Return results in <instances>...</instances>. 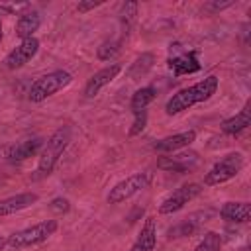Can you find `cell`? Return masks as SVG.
<instances>
[{
  "label": "cell",
  "instance_id": "1",
  "mask_svg": "<svg viewBox=\"0 0 251 251\" xmlns=\"http://www.w3.org/2000/svg\"><path fill=\"white\" fill-rule=\"evenodd\" d=\"M218 86H220V78L210 75V76H206V78H202V80H198V82H194V84H190L186 88H180L178 92H175L167 100L165 112L169 116H176V114L192 108L194 104L206 102V100H210L216 94Z\"/></svg>",
  "mask_w": 251,
  "mask_h": 251
},
{
  "label": "cell",
  "instance_id": "2",
  "mask_svg": "<svg viewBox=\"0 0 251 251\" xmlns=\"http://www.w3.org/2000/svg\"><path fill=\"white\" fill-rule=\"evenodd\" d=\"M71 139H73V127L71 126H61L59 129H55L49 135V139L43 143V147L39 151L35 178H45V176H49L53 173V169L57 167V163L63 157L65 149L69 147Z\"/></svg>",
  "mask_w": 251,
  "mask_h": 251
},
{
  "label": "cell",
  "instance_id": "3",
  "mask_svg": "<svg viewBox=\"0 0 251 251\" xmlns=\"http://www.w3.org/2000/svg\"><path fill=\"white\" fill-rule=\"evenodd\" d=\"M57 227H59L57 220H43L39 224H33L29 227H24V229L8 235L6 237V247H10V249H24V247L39 245V243L47 241L57 231Z\"/></svg>",
  "mask_w": 251,
  "mask_h": 251
},
{
  "label": "cell",
  "instance_id": "4",
  "mask_svg": "<svg viewBox=\"0 0 251 251\" xmlns=\"http://www.w3.org/2000/svg\"><path fill=\"white\" fill-rule=\"evenodd\" d=\"M71 82H73V75H71V73H67V71H63V69L51 71V73L39 76V78L29 86L27 98H29L31 102H43V100H47L49 96L57 94L59 90L67 88Z\"/></svg>",
  "mask_w": 251,
  "mask_h": 251
},
{
  "label": "cell",
  "instance_id": "5",
  "mask_svg": "<svg viewBox=\"0 0 251 251\" xmlns=\"http://www.w3.org/2000/svg\"><path fill=\"white\" fill-rule=\"evenodd\" d=\"M167 67L175 76H182V75H192L198 73L202 69L200 57L196 49L184 47L182 43L175 41L169 47V57H167Z\"/></svg>",
  "mask_w": 251,
  "mask_h": 251
},
{
  "label": "cell",
  "instance_id": "6",
  "mask_svg": "<svg viewBox=\"0 0 251 251\" xmlns=\"http://www.w3.org/2000/svg\"><path fill=\"white\" fill-rule=\"evenodd\" d=\"M151 180H153V173H151V171L133 173V175L126 176L124 180L116 182V184L110 188L106 200H108V204H122V202H126V200L133 198L135 194H139L141 190H145V188L151 184Z\"/></svg>",
  "mask_w": 251,
  "mask_h": 251
},
{
  "label": "cell",
  "instance_id": "7",
  "mask_svg": "<svg viewBox=\"0 0 251 251\" xmlns=\"http://www.w3.org/2000/svg\"><path fill=\"white\" fill-rule=\"evenodd\" d=\"M243 165H245V159L241 153H227L218 163H214V167L204 175V184L206 186L224 184V182L235 178L239 175V171L243 169Z\"/></svg>",
  "mask_w": 251,
  "mask_h": 251
},
{
  "label": "cell",
  "instance_id": "8",
  "mask_svg": "<svg viewBox=\"0 0 251 251\" xmlns=\"http://www.w3.org/2000/svg\"><path fill=\"white\" fill-rule=\"evenodd\" d=\"M202 184L198 182H188V184H182L178 188H175L161 204H159V214H175L178 210H182L188 202H192L196 196L202 194Z\"/></svg>",
  "mask_w": 251,
  "mask_h": 251
},
{
  "label": "cell",
  "instance_id": "9",
  "mask_svg": "<svg viewBox=\"0 0 251 251\" xmlns=\"http://www.w3.org/2000/svg\"><path fill=\"white\" fill-rule=\"evenodd\" d=\"M216 214H218V210H214V208H206V210L192 212V214H188V216L182 218L176 226H173V227L169 229V237H171V239L188 237V235L196 233V231H198L206 222H210Z\"/></svg>",
  "mask_w": 251,
  "mask_h": 251
},
{
  "label": "cell",
  "instance_id": "10",
  "mask_svg": "<svg viewBox=\"0 0 251 251\" xmlns=\"http://www.w3.org/2000/svg\"><path fill=\"white\" fill-rule=\"evenodd\" d=\"M39 51V39L37 37H29V39H24L20 41L6 57H4V67L10 69V71H16V69H22L24 65H27Z\"/></svg>",
  "mask_w": 251,
  "mask_h": 251
},
{
  "label": "cell",
  "instance_id": "11",
  "mask_svg": "<svg viewBox=\"0 0 251 251\" xmlns=\"http://www.w3.org/2000/svg\"><path fill=\"white\" fill-rule=\"evenodd\" d=\"M200 165V157L194 151H182L171 157H161L157 161V167L167 173H188L194 171Z\"/></svg>",
  "mask_w": 251,
  "mask_h": 251
},
{
  "label": "cell",
  "instance_id": "12",
  "mask_svg": "<svg viewBox=\"0 0 251 251\" xmlns=\"http://www.w3.org/2000/svg\"><path fill=\"white\" fill-rule=\"evenodd\" d=\"M43 139L41 137H29V139H24V141H18V143H12L8 147H4L2 151V157L8 159L10 163H20V161H25L33 155H37L43 147Z\"/></svg>",
  "mask_w": 251,
  "mask_h": 251
},
{
  "label": "cell",
  "instance_id": "13",
  "mask_svg": "<svg viewBox=\"0 0 251 251\" xmlns=\"http://www.w3.org/2000/svg\"><path fill=\"white\" fill-rule=\"evenodd\" d=\"M120 73H122V65H120V63H112V65H108V67L96 71V73L88 78V82H86V86H84V96H86V98H94V96H96L104 86H108Z\"/></svg>",
  "mask_w": 251,
  "mask_h": 251
},
{
  "label": "cell",
  "instance_id": "14",
  "mask_svg": "<svg viewBox=\"0 0 251 251\" xmlns=\"http://www.w3.org/2000/svg\"><path fill=\"white\" fill-rule=\"evenodd\" d=\"M196 141V131L194 129H186V131H180V133H175V135H167L159 141L153 143V149L157 153H175L178 149H184L188 145H192Z\"/></svg>",
  "mask_w": 251,
  "mask_h": 251
},
{
  "label": "cell",
  "instance_id": "15",
  "mask_svg": "<svg viewBox=\"0 0 251 251\" xmlns=\"http://www.w3.org/2000/svg\"><path fill=\"white\" fill-rule=\"evenodd\" d=\"M155 245H157V222L153 216H149L145 218V224L141 226L129 251H155Z\"/></svg>",
  "mask_w": 251,
  "mask_h": 251
},
{
  "label": "cell",
  "instance_id": "16",
  "mask_svg": "<svg viewBox=\"0 0 251 251\" xmlns=\"http://www.w3.org/2000/svg\"><path fill=\"white\" fill-rule=\"evenodd\" d=\"M39 200V196L35 192H20L16 196H8L0 200V216H10L16 214L20 210L29 208L31 204H35Z\"/></svg>",
  "mask_w": 251,
  "mask_h": 251
},
{
  "label": "cell",
  "instance_id": "17",
  "mask_svg": "<svg viewBox=\"0 0 251 251\" xmlns=\"http://www.w3.org/2000/svg\"><path fill=\"white\" fill-rule=\"evenodd\" d=\"M41 25V14L37 10H25L20 14L18 22H16V35L24 41V39H29L33 37V33L39 29Z\"/></svg>",
  "mask_w": 251,
  "mask_h": 251
},
{
  "label": "cell",
  "instance_id": "18",
  "mask_svg": "<svg viewBox=\"0 0 251 251\" xmlns=\"http://www.w3.org/2000/svg\"><path fill=\"white\" fill-rule=\"evenodd\" d=\"M218 214L227 224H247L251 206H249V202H226Z\"/></svg>",
  "mask_w": 251,
  "mask_h": 251
},
{
  "label": "cell",
  "instance_id": "19",
  "mask_svg": "<svg viewBox=\"0 0 251 251\" xmlns=\"http://www.w3.org/2000/svg\"><path fill=\"white\" fill-rule=\"evenodd\" d=\"M249 124H251V110H249V102H247L235 116L224 120L220 127H222V131H224L226 135H237V133H241L243 129H247Z\"/></svg>",
  "mask_w": 251,
  "mask_h": 251
},
{
  "label": "cell",
  "instance_id": "20",
  "mask_svg": "<svg viewBox=\"0 0 251 251\" xmlns=\"http://www.w3.org/2000/svg\"><path fill=\"white\" fill-rule=\"evenodd\" d=\"M153 65H155V55L153 53H141V55H137L135 61L127 69V78L137 80V78L145 76L153 69Z\"/></svg>",
  "mask_w": 251,
  "mask_h": 251
},
{
  "label": "cell",
  "instance_id": "21",
  "mask_svg": "<svg viewBox=\"0 0 251 251\" xmlns=\"http://www.w3.org/2000/svg\"><path fill=\"white\" fill-rule=\"evenodd\" d=\"M157 98V90H155V86H141V88H137L135 92H133V96H131V100H129V108H131V112H141V110H145L153 100Z\"/></svg>",
  "mask_w": 251,
  "mask_h": 251
},
{
  "label": "cell",
  "instance_id": "22",
  "mask_svg": "<svg viewBox=\"0 0 251 251\" xmlns=\"http://www.w3.org/2000/svg\"><path fill=\"white\" fill-rule=\"evenodd\" d=\"M122 43H124V35H120V37H116V39L104 41V43L98 47V51H96L98 59H100V61H110V59H114V57L122 51Z\"/></svg>",
  "mask_w": 251,
  "mask_h": 251
},
{
  "label": "cell",
  "instance_id": "23",
  "mask_svg": "<svg viewBox=\"0 0 251 251\" xmlns=\"http://www.w3.org/2000/svg\"><path fill=\"white\" fill-rule=\"evenodd\" d=\"M222 245H224V239L218 231H206L202 241L194 247V251H222Z\"/></svg>",
  "mask_w": 251,
  "mask_h": 251
},
{
  "label": "cell",
  "instance_id": "24",
  "mask_svg": "<svg viewBox=\"0 0 251 251\" xmlns=\"http://www.w3.org/2000/svg\"><path fill=\"white\" fill-rule=\"evenodd\" d=\"M135 16H137V4L135 2H126V4L120 6V20H122V25H124V35H127V29L133 24Z\"/></svg>",
  "mask_w": 251,
  "mask_h": 251
},
{
  "label": "cell",
  "instance_id": "25",
  "mask_svg": "<svg viewBox=\"0 0 251 251\" xmlns=\"http://www.w3.org/2000/svg\"><path fill=\"white\" fill-rule=\"evenodd\" d=\"M147 126V110H141V112H133V122H131V127L127 131L129 137H135L139 135Z\"/></svg>",
  "mask_w": 251,
  "mask_h": 251
},
{
  "label": "cell",
  "instance_id": "26",
  "mask_svg": "<svg viewBox=\"0 0 251 251\" xmlns=\"http://www.w3.org/2000/svg\"><path fill=\"white\" fill-rule=\"evenodd\" d=\"M49 210L53 212V214H67L69 210H71V202L67 200V198H63V196H57V198H53L51 202H49Z\"/></svg>",
  "mask_w": 251,
  "mask_h": 251
},
{
  "label": "cell",
  "instance_id": "27",
  "mask_svg": "<svg viewBox=\"0 0 251 251\" xmlns=\"http://www.w3.org/2000/svg\"><path fill=\"white\" fill-rule=\"evenodd\" d=\"M229 6H233V2H210V4L204 6V10L206 12H222V10L229 8Z\"/></svg>",
  "mask_w": 251,
  "mask_h": 251
},
{
  "label": "cell",
  "instance_id": "28",
  "mask_svg": "<svg viewBox=\"0 0 251 251\" xmlns=\"http://www.w3.org/2000/svg\"><path fill=\"white\" fill-rule=\"evenodd\" d=\"M98 6H102V2H78V4H76V10L84 14V12L94 10V8H98Z\"/></svg>",
  "mask_w": 251,
  "mask_h": 251
},
{
  "label": "cell",
  "instance_id": "29",
  "mask_svg": "<svg viewBox=\"0 0 251 251\" xmlns=\"http://www.w3.org/2000/svg\"><path fill=\"white\" fill-rule=\"evenodd\" d=\"M4 247H6V239H4V237H2V235H0V251H2V249H4Z\"/></svg>",
  "mask_w": 251,
  "mask_h": 251
},
{
  "label": "cell",
  "instance_id": "30",
  "mask_svg": "<svg viewBox=\"0 0 251 251\" xmlns=\"http://www.w3.org/2000/svg\"><path fill=\"white\" fill-rule=\"evenodd\" d=\"M2 35L4 33H2V20H0V43H2Z\"/></svg>",
  "mask_w": 251,
  "mask_h": 251
},
{
  "label": "cell",
  "instance_id": "31",
  "mask_svg": "<svg viewBox=\"0 0 251 251\" xmlns=\"http://www.w3.org/2000/svg\"><path fill=\"white\" fill-rule=\"evenodd\" d=\"M2 151H4V149H0V153H2Z\"/></svg>",
  "mask_w": 251,
  "mask_h": 251
},
{
  "label": "cell",
  "instance_id": "32",
  "mask_svg": "<svg viewBox=\"0 0 251 251\" xmlns=\"http://www.w3.org/2000/svg\"><path fill=\"white\" fill-rule=\"evenodd\" d=\"M80 251H84V249H80Z\"/></svg>",
  "mask_w": 251,
  "mask_h": 251
}]
</instances>
